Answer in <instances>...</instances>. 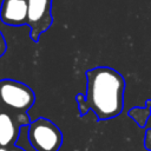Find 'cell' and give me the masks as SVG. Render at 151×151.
<instances>
[{
    "label": "cell",
    "instance_id": "6da1fadb",
    "mask_svg": "<svg viewBox=\"0 0 151 151\" xmlns=\"http://www.w3.org/2000/svg\"><path fill=\"white\" fill-rule=\"evenodd\" d=\"M86 94L77 96L80 114L92 110L99 120L119 116L124 107V77L112 67L98 66L86 71Z\"/></svg>",
    "mask_w": 151,
    "mask_h": 151
},
{
    "label": "cell",
    "instance_id": "7a4b0ae2",
    "mask_svg": "<svg viewBox=\"0 0 151 151\" xmlns=\"http://www.w3.org/2000/svg\"><path fill=\"white\" fill-rule=\"evenodd\" d=\"M35 101L33 90L18 80H0V107L13 113H27Z\"/></svg>",
    "mask_w": 151,
    "mask_h": 151
},
{
    "label": "cell",
    "instance_id": "3957f363",
    "mask_svg": "<svg viewBox=\"0 0 151 151\" xmlns=\"http://www.w3.org/2000/svg\"><path fill=\"white\" fill-rule=\"evenodd\" d=\"M29 144L35 151H58L63 144L60 129L50 119L40 117L27 125Z\"/></svg>",
    "mask_w": 151,
    "mask_h": 151
},
{
    "label": "cell",
    "instance_id": "277c9868",
    "mask_svg": "<svg viewBox=\"0 0 151 151\" xmlns=\"http://www.w3.org/2000/svg\"><path fill=\"white\" fill-rule=\"evenodd\" d=\"M53 24L52 0H27L26 25L29 27V38L38 42L40 35Z\"/></svg>",
    "mask_w": 151,
    "mask_h": 151
},
{
    "label": "cell",
    "instance_id": "5b68a950",
    "mask_svg": "<svg viewBox=\"0 0 151 151\" xmlns=\"http://www.w3.org/2000/svg\"><path fill=\"white\" fill-rule=\"evenodd\" d=\"M29 123L27 113H13L0 107V146L15 145L21 127Z\"/></svg>",
    "mask_w": 151,
    "mask_h": 151
},
{
    "label": "cell",
    "instance_id": "8992f818",
    "mask_svg": "<svg viewBox=\"0 0 151 151\" xmlns=\"http://www.w3.org/2000/svg\"><path fill=\"white\" fill-rule=\"evenodd\" d=\"M27 19V0H2L0 20L8 26H24Z\"/></svg>",
    "mask_w": 151,
    "mask_h": 151
},
{
    "label": "cell",
    "instance_id": "52a82bcc",
    "mask_svg": "<svg viewBox=\"0 0 151 151\" xmlns=\"http://www.w3.org/2000/svg\"><path fill=\"white\" fill-rule=\"evenodd\" d=\"M129 114H130V117H132L140 126H144L143 122H144V123L146 122V119H147V117H149V114H150V110H149L147 107H146V109L134 107V109H132V110L129 112Z\"/></svg>",
    "mask_w": 151,
    "mask_h": 151
},
{
    "label": "cell",
    "instance_id": "ba28073f",
    "mask_svg": "<svg viewBox=\"0 0 151 151\" xmlns=\"http://www.w3.org/2000/svg\"><path fill=\"white\" fill-rule=\"evenodd\" d=\"M6 51H7V42H6V40H5L4 34H2L1 31H0V58L6 53Z\"/></svg>",
    "mask_w": 151,
    "mask_h": 151
},
{
    "label": "cell",
    "instance_id": "9c48e42d",
    "mask_svg": "<svg viewBox=\"0 0 151 151\" xmlns=\"http://www.w3.org/2000/svg\"><path fill=\"white\" fill-rule=\"evenodd\" d=\"M7 151H26V150H24V149H22V147H20V146L12 145V146H8Z\"/></svg>",
    "mask_w": 151,
    "mask_h": 151
}]
</instances>
